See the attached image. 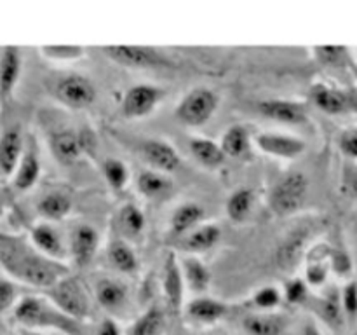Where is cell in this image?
<instances>
[{
    "label": "cell",
    "mask_w": 357,
    "mask_h": 335,
    "mask_svg": "<svg viewBox=\"0 0 357 335\" xmlns=\"http://www.w3.org/2000/svg\"><path fill=\"white\" fill-rule=\"evenodd\" d=\"M38 52L49 61L73 63L84 58L86 47H82V45H42V47H38Z\"/></svg>",
    "instance_id": "cell-37"
},
{
    "label": "cell",
    "mask_w": 357,
    "mask_h": 335,
    "mask_svg": "<svg viewBox=\"0 0 357 335\" xmlns=\"http://www.w3.org/2000/svg\"><path fill=\"white\" fill-rule=\"evenodd\" d=\"M255 206V192L251 188H237L229 195L225 202V211L232 222L243 223L250 218Z\"/></svg>",
    "instance_id": "cell-33"
},
{
    "label": "cell",
    "mask_w": 357,
    "mask_h": 335,
    "mask_svg": "<svg viewBox=\"0 0 357 335\" xmlns=\"http://www.w3.org/2000/svg\"><path fill=\"white\" fill-rule=\"evenodd\" d=\"M138 192L146 199H164L173 192V180L169 174H164L155 170H143L136 178Z\"/></svg>",
    "instance_id": "cell-27"
},
{
    "label": "cell",
    "mask_w": 357,
    "mask_h": 335,
    "mask_svg": "<svg viewBox=\"0 0 357 335\" xmlns=\"http://www.w3.org/2000/svg\"><path fill=\"white\" fill-rule=\"evenodd\" d=\"M96 335H121V328L112 318H105L98 327Z\"/></svg>",
    "instance_id": "cell-45"
},
{
    "label": "cell",
    "mask_w": 357,
    "mask_h": 335,
    "mask_svg": "<svg viewBox=\"0 0 357 335\" xmlns=\"http://www.w3.org/2000/svg\"><path fill=\"white\" fill-rule=\"evenodd\" d=\"M24 152V138L20 128H9L0 135V174L13 178Z\"/></svg>",
    "instance_id": "cell-18"
},
{
    "label": "cell",
    "mask_w": 357,
    "mask_h": 335,
    "mask_svg": "<svg viewBox=\"0 0 357 335\" xmlns=\"http://www.w3.org/2000/svg\"><path fill=\"white\" fill-rule=\"evenodd\" d=\"M338 147L344 156L357 159V128H349L342 131V135L338 136Z\"/></svg>",
    "instance_id": "cell-42"
},
{
    "label": "cell",
    "mask_w": 357,
    "mask_h": 335,
    "mask_svg": "<svg viewBox=\"0 0 357 335\" xmlns=\"http://www.w3.org/2000/svg\"><path fill=\"white\" fill-rule=\"evenodd\" d=\"M349 188L354 195H357V168L351 173V178H349Z\"/></svg>",
    "instance_id": "cell-47"
},
{
    "label": "cell",
    "mask_w": 357,
    "mask_h": 335,
    "mask_svg": "<svg viewBox=\"0 0 357 335\" xmlns=\"http://www.w3.org/2000/svg\"><path fill=\"white\" fill-rule=\"evenodd\" d=\"M94 299L108 313H117L128 304V286L114 278H103L94 286Z\"/></svg>",
    "instance_id": "cell-22"
},
{
    "label": "cell",
    "mask_w": 357,
    "mask_h": 335,
    "mask_svg": "<svg viewBox=\"0 0 357 335\" xmlns=\"http://www.w3.org/2000/svg\"><path fill=\"white\" fill-rule=\"evenodd\" d=\"M108 260H110L112 267L117 269L122 274H132L139 267V260L135 250L124 239L112 241L110 246H108Z\"/></svg>",
    "instance_id": "cell-32"
},
{
    "label": "cell",
    "mask_w": 357,
    "mask_h": 335,
    "mask_svg": "<svg viewBox=\"0 0 357 335\" xmlns=\"http://www.w3.org/2000/svg\"><path fill=\"white\" fill-rule=\"evenodd\" d=\"M143 159L149 163L152 170L160 171L164 174H171L181 166V156L167 140L149 138L139 147Z\"/></svg>",
    "instance_id": "cell-10"
},
{
    "label": "cell",
    "mask_w": 357,
    "mask_h": 335,
    "mask_svg": "<svg viewBox=\"0 0 357 335\" xmlns=\"http://www.w3.org/2000/svg\"><path fill=\"white\" fill-rule=\"evenodd\" d=\"M42 173L40 157L33 143H24V152L13 174V185L16 191L28 192L37 185Z\"/></svg>",
    "instance_id": "cell-19"
},
{
    "label": "cell",
    "mask_w": 357,
    "mask_h": 335,
    "mask_svg": "<svg viewBox=\"0 0 357 335\" xmlns=\"http://www.w3.org/2000/svg\"><path fill=\"white\" fill-rule=\"evenodd\" d=\"M21 335H49L45 332H33V330H21Z\"/></svg>",
    "instance_id": "cell-48"
},
{
    "label": "cell",
    "mask_w": 357,
    "mask_h": 335,
    "mask_svg": "<svg viewBox=\"0 0 357 335\" xmlns=\"http://www.w3.org/2000/svg\"><path fill=\"white\" fill-rule=\"evenodd\" d=\"M101 51L117 65L126 68H173L169 56L150 45H108Z\"/></svg>",
    "instance_id": "cell-7"
},
{
    "label": "cell",
    "mask_w": 357,
    "mask_h": 335,
    "mask_svg": "<svg viewBox=\"0 0 357 335\" xmlns=\"http://www.w3.org/2000/svg\"><path fill=\"white\" fill-rule=\"evenodd\" d=\"M49 145H51V152L54 154L56 159L63 164L75 163L84 154L80 133L72 131V129H61V131L52 133Z\"/></svg>",
    "instance_id": "cell-23"
},
{
    "label": "cell",
    "mask_w": 357,
    "mask_h": 335,
    "mask_svg": "<svg viewBox=\"0 0 357 335\" xmlns=\"http://www.w3.org/2000/svg\"><path fill=\"white\" fill-rule=\"evenodd\" d=\"M23 68L21 49L6 45L0 49V103H7L16 91Z\"/></svg>",
    "instance_id": "cell-12"
},
{
    "label": "cell",
    "mask_w": 357,
    "mask_h": 335,
    "mask_svg": "<svg viewBox=\"0 0 357 335\" xmlns=\"http://www.w3.org/2000/svg\"><path fill=\"white\" fill-rule=\"evenodd\" d=\"M309 239V230L295 229L279 243L278 250L274 253V262L281 271L289 272L300 264V260L305 255V244Z\"/></svg>",
    "instance_id": "cell-16"
},
{
    "label": "cell",
    "mask_w": 357,
    "mask_h": 335,
    "mask_svg": "<svg viewBox=\"0 0 357 335\" xmlns=\"http://www.w3.org/2000/svg\"><path fill=\"white\" fill-rule=\"evenodd\" d=\"M100 246V234L89 223H79L73 227L68 239V255L77 265H87L96 255Z\"/></svg>",
    "instance_id": "cell-14"
},
{
    "label": "cell",
    "mask_w": 357,
    "mask_h": 335,
    "mask_svg": "<svg viewBox=\"0 0 357 335\" xmlns=\"http://www.w3.org/2000/svg\"><path fill=\"white\" fill-rule=\"evenodd\" d=\"M178 262H180L185 288L194 292L195 295H204L211 285V272L208 265L195 255H185Z\"/></svg>",
    "instance_id": "cell-21"
},
{
    "label": "cell",
    "mask_w": 357,
    "mask_h": 335,
    "mask_svg": "<svg viewBox=\"0 0 357 335\" xmlns=\"http://www.w3.org/2000/svg\"><path fill=\"white\" fill-rule=\"evenodd\" d=\"M330 264L338 274H347V272L351 271V262H349V257L345 253H340V251L330 255Z\"/></svg>",
    "instance_id": "cell-44"
},
{
    "label": "cell",
    "mask_w": 357,
    "mask_h": 335,
    "mask_svg": "<svg viewBox=\"0 0 357 335\" xmlns=\"http://www.w3.org/2000/svg\"><path fill=\"white\" fill-rule=\"evenodd\" d=\"M47 297L63 314L70 318V320L86 321L91 318V300L87 295L86 288L82 283L77 278L66 276L61 281L56 283L52 288L47 290Z\"/></svg>",
    "instance_id": "cell-5"
},
{
    "label": "cell",
    "mask_w": 357,
    "mask_h": 335,
    "mask_svg": "<svg viewBox=\"0 0 357 335\" xmlns=\"http://www.w3.org/2000/svg\"><path fill=\"white\" fill-rule=\"evenodd\" d=\"M30 244L38 253L54 262H65L66 255H68V248H66L61 234L49 222H40L33 225V229L30 230Z\"/></svg>",
    "instance_id": "cell-13"
},
{
    "label": "cell",
    "mask_w": 357,
    "mask_h": 335,
    "mask_svg": "<svg viewBox=\"0 0 357 335\" xmlns=\"http://www.w3.org/2000/svg\"><path fill=\"white\" fill-rule=\"evenodd\" d=\"M342 311L349 320H356L357 318V283L351 281L340 293Z\"/></svg>",
    "instance_id": "cell-40"
},
{
    "label": "cell",
    "mask_w": 357,
    "mask_h": 335,
    "mask_svg": "<svg viewBox=\"0 0 357 335\" xmlns=\"http://www.w3.org/2000/svg\"><path fill=\"white\" fill-rule=\"evenodd\" d=\"M321 309H323V316L326 318L330 323L338 325L342 321V302H340V292L338 290H331L326 297L323 299L321 304Z\"/></svg>",
    "instance_id": "cell-38"
},
{
    "label": "cell",
    "mask_w": 357,
    "mask_h": 335,
    "mask_svg": "<svg viewBox=\"0 0 357 335\" xmlns=\"http://www.w3.org/2000/svg\"><path fill=\"white\" fill-rule=\"evenodd\" d=\"M162 292L166 297L167 307L171 311L183 309V295H185V281L181 276L180 262L174 253H169L164 260V272H162Z\"/></svg>",
    "instance_id": "cell-17"
},
{
    "label": "cell",
    "mask_w": 357,
    "mask_h": 335,
    "mask_svg": "<svg viewBox=\"0 0 357 335\" xmlns=\"http://www.w3.org/2000/svg\"><path fill=\"white\" fill-rule=\"evenodd\" d=\"M258 112L268 121L279 122V124L296 126L307 122L305 108L295 101L281 100V98H268L258 103Z\"/></svg>",
    "instance_id": "cell-15"
},
{
    "label": "cell",
    "mask_w": 357,
    "mask_h": 335,
    "mask_svg": "<svg viewBox=\"0 0 357 335\" xmlns=\"http://www.w3.org/2000/svg\"><path fill=\"white\" fill-rule=\"evenodd\" d=\"M253 145L261 154L274 159L295 161L307 150L305 140L291 133L282 131H260L251 136Z\"/></svg>",
    "instance_id": "cell-9"
},
{
    "label": "cell",
    "mask_w": 357,
    "mask_h": 335,
    "mask_svg": "<svg viewBox=\"0 0 357 335\" xmlns=\"http://www.w3.org/2000/svg\"><path fill=\"white\" fill-rule=\"evenodd\" d=\"M13 316L23 330H54L65 335H79V323L63 314L47 297H21L14 306Z\"/></svg>",
    "instance_id": "cell-2"
},
{
    "label": "cell",
    "mask_w": 357,
    "mask_h": 335,
    "mask_svg": "<svg viewBox=\"0 0 357 335\" xmlns=\"http://www.w3.org/2000/svg\"><path fill=\"white\" fill-rule=\"evenodd\" d=\"M17 302V290L10 279L0 278V316L14 309Z\"/></svg>",
    "instance_id": "cell-39"
},
{
    "label": "cell",
    "mask_w": 357,
    "mask_h": 335,
    "mask_svg": "<svg viewBox=\"0 0 357 335\" xmlns=\"http://www.w3.org/2000/svg\"><path fill=\"white\" fill-rule=\"evenodd\" d=\"M220 239H222V229L216 223H201L194 230L185 234L180 248L187 255L197 257L199 253L213 250L220 243Z\"/></svg>",
    "instance_id": "cell-20"
},
{
    "label": "cell",
    "mask_w": 357,
    "mask_h": 335,
    "mask_svg": "<svg viewBox=\"0 0 357 335\" xmlns=\"http://www.w3.org/2000/svg\"><path fill=\"white\" fill-rule=\"evenodd\" d=\"M206 209L204 206H201L199 202H181L180 206H176L171 215L169 225L176 236H185L190 230H194L195 227L201 225V222L204 220Z\"/></svg>",
    "instance_id": "cell-26"
},
{
    "label": "cell",
    "mask_w": 357,
    "mask_h": 335,
    "mask_svg": "<svg viewBox=\"0 0 357 335\" xmlns=\"http://www.w3.org/2000/svg\"><path fill=\"white\" fill-rule=\"evenodd\" d=\"M115 223H117V229L122 236L121 239L135 241L142 237L146 225V218L139 206H136L135 202H126L119 208Z\"/></svg>",
    "instance_id": "cell-25"
},
{
    "label": "cell",
    "mask_w": 357,
    "mask_h": 335,
    "mask_svg": "<svg viewBox=\"0 0 357 335\" xmlns=\"http://www.w3.org/2000/svg\"><path fill=\"white\" fill-rule=\"evenodd\" d=\"M218 143L222 152L225 154V157H232V159H243V157H246L250 154L251 147H253L250 129L243 124L229 126L223 131Z\"/></svg>",
    "instance_id": "cell-24"
},
{
    "label": "cell",
    "mask_w": 357,
    "mask_h": 335,
    "mask_svg": "<svg viewBox=\"0 0 357 335\" xmlns=\"http://www.w3.org/2000/svg\"><path fill=\"white\" fill-rule=\"evenodd\" d=\"M166 96V91L155 84L139 82L126 91L121 103L122 117L128 121H139L152 115Z\"/></svg>",
    "instance_id": "cell-8"
},
{
    "label": "cell",
    "mask_w": 357,
    "mask_h": 335,
    "mask_svg": "<svg viewBox=\"0 0 357 335\" xmlns=\"http://www.w3.org/2000/svg\"><path fill=\"white\" fill-rule=\"evenodd\" d=\"M309 195V178L300 171L282 174L268 194V206L278 216H291L303 208Z\"/></svg>",
    "instance_id": "cell-3"
},
{
    "label": "cell",
    "mask_w": 357,
    "mask_h": 335,
    "mask_svg": "<svg viewBox=\"0 0 357 335\" xmlns=\"http://www.w3.org/2000/svg\"><path fill=\"white\" fill-rule=\"evenodd\" d=\"M181 311L190 323L211 327L229 314V306L223 300L213 299V297L195 295L194 299L185 304Z\"/></svg>",
    "instance_id": "cell-11"
},
{
    "label": "cell",
    "mask_w": 357,
    "mask_h": 335,
    "mask_svg": "<svg viewBox=\"0 0 357 335\" xmlns=\"http://www.w3.org/2000/svg\"><path fill=\"white\" fill-rule=\"evenodd\" d=\"M3 215V204H2V201H0V216Z\"/></svg>",
    "instance_id": "cell-49"
},
{
    "label": "cell",
    "mask_w": 357,
    "mask_h": 335,
    "mask_svg": "<svg viewBox=\"0 0 357 335\" xmlns=\"http://www.w3.org/2000/svg\"><path fill=\"white\" fill-rule=\"evenodd\" d=\"M302 335H323V332H321L314 323H307L305 327H303Z\"/></svg>",
    "instance_id": "cell-46"
},
{
    "label": "cell",
    "mask_w": 357,
    "mask_h": 335,
    "mask_svg": "<svg viewBox=\"0 0 357 335\" xmlns=\"http://www.w3.org/2000/svg\"><path fill=\"white\" fill-rule=\"evenodd\" d=\"M73 208L72 198L65 192H49L37 202V211L45 222H59L66 218Z\"/></svg>",
    "instance_id": "cell-31"
},
{
    "label": "cell",
    "mask_w": 357,
    "mask_h": 335,
    "mask_svg": "<svg viewBox=\"0 0 357 335\" xmlns=\"http://www.w3.org/2000/svg\"><path fill=\"white\" fill-rule=\"evenodd\" d=\"M307 286L309 285H307L303 279L300 278L291 279V281L286 285L284 292H282V299L289 304H302L303 300L307 299V293H309Z\"/></svg>",
    "instance_id": "cell-41"
},
{
    "label": "cell",
    "mask_w": 357,
    "mask_h": 335,
    "mask_svg": "<svg viewBox=\"0 0 357 335\" xmlns=\"http://www.w3.org/2000/svg\"><path fill=\"white\" fill-rule=\"evenodd\" d=\"M52 94L56 101L70 110H86L93 107L98 98L96 86L82 73H66L54 80Z\"/></svg>",
    "instance_id": "cell-6"
},
{
    "label": "cell",
    "mask_w": 357,
    "mask_h": 335,
    "mask_svg": "<svg viewBox=\"0 0 357 335\" xmlns=\"http://www.w3.org/2000/svg\"><path fill=\"white\" fill-rule=\"evenodd\" d=\"M352 335H357V328H356V332H354V334H352Z\"/></svg>",
    "instance_id": "cell-50"
},
{
    "label": "cell",
    "mask_w": 357,
    "mask_h": 335,
    "mask_svg": "<svg viewBox=\"0 0 357 335\" xmlns=\"http://www.w3.org/2000/svg\"><path fill=\"white\" fill-rule=\"evenodd\" d=\"M314 52H316V58L319 61L326 63V65H337L344 58L345 49L338 47V45H324V47H316Z\"/></svg>",
    "instance_id": "cell-43"
},
{
    "label": "cell",
    "mask_w": 357,
    "mask_h": 335,
    "mask_svg": "<svg viewBox=\"0 0 357 335\" xmlns=\"http://www.w3.org/2000/svg\"><path fill=\"white\" fill-rule=\"evenodd\" d=\"M0 265L14 281L49 290L68 276L65 262H54L21 239L0 241Z\"/></svg>",
    "instance_id": "cell-1"
},
{
    "label": "cell",
    "mask_w": 357,
    "mask_h": 335,
    "mask_svg": "<svg viewBox=\"0 0 357 335\" xmlns=\"http://www.w3.org/2000/svg\"><path fill=\"white\" fill-rule=\"evenodd\" d=\"M166 314L159 306H152L132 323L129 335H164Z\"/></svg>",
    "instance_id": "cell-34"
},
{
    "label": "cell",
    "mask_w": 357,
    "mask_h": 335,
    "mask_svg": "<svg viewBox=\"0 0 357 335\" xmlns=\"http://www.w3.org/2000/svg\"><path fill=\"white\" fill-rule=\"evenodd\" d=\"M188 149H190L192 157H194L201 166L209 168V170L220 168L227 159L225 154L220 149L218 142L209 138H202V136H194V138H190Z\"/></svg>",
    "instance_id": "cell-30"
},
{
    "label": "cell",
    "mask_w": 357,
    "mask_h": 335,
    "mask_svg": "<svg viewBox=\"0 0 357 335\" xmlns=\"http://www.w3.org/2000/svg\"><path fill=\"white\" fill-rule=\"evenodd\" d=\"M220 107V96L209 87H194L174 107V117L188 128L208 124Z\"/></svg>",
    "instance_id": "cell-4"
},
{
    "label": "cell",
    "mask_w": 357,
    "mask_h": 335,
    "mask_svg": "<svg viewBox=\"0 0 357 335\" xmlns=\"http://www.w3.org/2000/svg\"><path fill=\"white\" fill-rule=\"evenodd\" d=\"M101 171H103L105 180L112 191L121 192L128 187L131 173H129V168L124 161L117 159V157H108V159H105Z\"/></svg>",
    "instance_id": "cell-35"
},
{
    "label": "cell",
    "mask_w": 357,
    "mask_h": 335,
    "mask_svg": "<svg viewBox=\"0 0 357 335\" xmlns=\"http://www.w3.org/2000/svg\"><path fill=\"white\" fill-rule=\"evenodd\" d=\"M243 328L248 335H282L286 320L279 313H253L243 320Z\"/></svg>",
    "instance_id": "cell-28"
},
{
    "label": "cell",
    "mask_w": 357,
    "mask_h": 335,
    "mask_svg": "<svg viewBox=\"0 0 357 335\" xmlns=\"http://www.w3.org/2000/svg\"><path fill=\"white\" fill-rule=\"evenodd\" d=\"M310 98L316 103V107L326 114L338 115L349 110V94H345L344 91L333 89V87L323 86V84H316L312 87Z\"/></svg>",
    "instance_id": "cell-29"
},
{
    "label": "cell",
    "mask_w": 357,
    "mask_h": 335,
    "mask_svg": "<svg viewBox=\"0 0 357 335\" xmlns=\"http://www.w3.org/2000/svg\"><path fill=\"white\" fill-rule=\"evenodd\" d=\"M282 290L274 285H265L253 292L251 295V306L258 309V313H274L282 304Z\"/></svg>",
    "instance_id": "cell-36"
}]
</instances>
